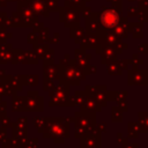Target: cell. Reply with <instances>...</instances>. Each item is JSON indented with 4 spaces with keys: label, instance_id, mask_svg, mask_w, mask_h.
I'll use <instances>...</instances> for the list:
<instances>
[{
    "label": "cell",
    "instance_id": "3",
    "mask_svg": "<svg viewBox=\"0 0 148 148\" xmlns=\"http://www.w3.org/2000/svg\"><path fill=\"white\" fill-rule=\"evenodd\" d=\"M51 102L50 105H60V106H74L73 97L69 94V86L66 83H58L50 92Z\"/></svg>",
    "mask_w": 148,
    "mask_h": 148
},
{
    "label": "cell",
    "instance_id": "14",
    "mask_svg": "<svg viewBox=\"0 0 148 148\" xmlns=\"http://www.w3.org/2000/svg\"><path fill=\"white\" fill-rule=\"evenodd\" d=\"M127 127H128V136L130 138H138V135L140 133L138 123H128Z\"/></svg>",
    "mask_w": 148,
    "mask_h": 148
},
{
    "label": "cell",
    "instance_id": "20",
    "mask_svg": "<svg viewBox=\"0 0 148 148\" xmlns=\"http://www.w3.org/2000/svg\"><path fill=\"white\" fill-rule=\"evenodd\" d=\"M128 62H130L128 60H121V61H118V65H119V67L121 69H127V65L126 64H128Z\"/></svg>",
    "mask_w": 148,
    "mask_h": 148
},
{
    "label": "cell",
    "instance_id": "4",
    "mask_svg": "<svg viewBox=\"0 0 148 148\" xmlns=\"http://www.w3.org/2000/svg\"><path fill=\"white\" fill-rule=\"evenodd\" d=\"M74 121H75V126H80L84 128L87 133L91 131L97 124L95 113H89V112H83V111H79L74 114Z\"/></svg>",
    "mask_w": 148,
    "mask_h": 148
},
{
    "label": "cell",
    "instance_id": "1",
    "mask_svg": "<svg viewBox=\"0 0 148 148\" xmlns=\"http://www.w3.org/2000/svg\"><path fill=\"white\" fill-rule=\"evenodd\" d=\"M45 136L54 138L57 142H64L65 139L69 136V124L67 118H52L46 119Z\"/></svg>",
    "mask_w": 148,
    "mask_h": 148
},
{
    "label": "cell",
    "instance_id": "16",
    "mask_svg": "<svg viewBox=\"0 0 148 148\" xmlns=\"http://www.w3.org/2000/svg\"><path fill=\"white\" fill-rule=\"evenodd\" d=\"M87 134V131L84 130V128H82V127H80V126H75V136L76 138H82V136H84Z\"/></svg>",
    "mask_w": 148,
    "mask_h": 148
},
{
    "label": "cell",
    "instance_id": "6",
    "mask_svg": "<svg viewBox=\"0 0 148 148\" xmlns=\"http://www.w3.org/2000/svg\"><path fill=\"white\" fill-rule=\"evenodd\" d=\"M84 91L91 96L99 106L104 108L108 104L106 97V86H86Z\"/></svg>",
    "mask_w": 148,
    "mask_h": 148
},
{
    "label": "cell",
    "instance_id": "8",
    "mask_svg": "<svg viewBox=\"0 0 148 148\" xmlns=\"http://www.w3.org/2000/svg\"><path fill=\"white\" fill-rule=\"evenodd\" d=\"M79 106H80V111L89 112V113H96L102 109V106H99L97 104V102L88 94L86 95V97L83 98V101L81 102V104Z\"/></svg>",
    "mask_w": 148,
    "mask_h": 148
},
{
    "label": "cell",
    "instance_id": "18",
    "mask_svg": "<svg viewBox=\"0 0 148 148\" xmlns=\"http://www.w3.org/2000/svg\"><path fill=\"white\" fill-rule=\"evenodd\" d=\"M96 127H97V130H98L101 133L106 131V124H105V123H103V124H96Z\"/></svg>",
    "mask_w": 148,
    "mask_h": 148
},
{
    "label": "cell",
    "instance_id": "15",
    "mask_svg": "<svg viewBox=\"0 0 148 148\" xmlns=\"http://www.w3.org/2000/svg\"><path fill=\"white\" fill-rule=\"evenodd\" d=\"M86 95H87V92L83 91V90H77V91H75V94H74V96H73L74 104H75V105H80L81 102L83 101V98L86 97Z\"/></svg>",
    "mask_w": 148,
    "mask_h": 148
},
{
    "label": "cell",
    "instance_id": "17",
    "mask_svg": "<svg viewBox=\"0 0 148 148\" xmlns=\"http://www.w3.org/2000/svg\"><path fill=\"white\" fill-rule=\"evenodd\" d=\"M132 65L134 66V68H136V66L138 65H142L143 64V60H141V59H138V57H136V54H134L133 56V58H132Z\"/></svg>",
    "mask_w": 148,
    "mask_h": 148
},
{
    "label": "cell",
    "instance_id": "7",
    "mask_svg": "<svg viewBox=\"0 0 148 148\" xmlns=\"http://www.w3.org/2000/svg\"><path fill=\"white\" fill-rule=\"evenodd\" d=\"M127 83L128 86L140 84V86H147L148 84V71H141V69H128L127 75Z\"/></svg>",
    "mask_w": 148,
    "mask_h": 148
},
{
    "label": "cell",
    "instance_id": "2",
    "mask_svg": "<svg viewBox=\"0 0 148 148\" xmlns=\"http://www.w3.org/2000/svg\"><path fill=\"white\" fill-rule=\"evenodd\" d=\"M86 79L84 69L79 67L74 61L71 65H66L60 69V82L66 83L68 86H79Z\"/></svg>",
    "mask_w": 148,
    "mask_h": 148
},
{
    "label": "cell",
    "instance_id": "13",
    "mask_svg": "<svg viewBox=\"0 0 148 148\" xmlns=\"http://www.w3.org/2000/svg\"><path fill=\"white\" fill-rule=\"evenodd\" d=\"M106 65H108V73H109L110 75H121L123 69L119 67L118 62L111 61V62H109V64H106Z\"/></svg>",
    "mask_w": 148,
    "mask_h": 148
},
{
    "label": "cell",
    "instance_id": "12",
    "mask_svg": "<svg viewBox=\"0 0 148 148\" xmlns=\"http://www.w3.org/2000/svg\"><path fill=\"white\" fill-rule=\"evenodd\" d=\"M111 119L113 123H119L123 120V110L119 106H113L111 109Z\"/></svg>",
    "mask_w": 148,
    "mask_h": 148
},
{
    "label": "cell",
    "instance_id": "19",
    "mask_svg": "<svg viewBox=\"0 0 148 148\" xmlns=\"http://www.w3.org/2000/svg\"><path fill=\"white\" fill-rule=\"evenodd\" d=\"M124 148H138V143L136 142H126L124 146H123Z\"/></svg>",
    "mask_w": 148,
    "mask_h": 148
},
{
    "label": "cell",
    "instance_id": "9",
    "mask_svg": "<svg viewBox=\"0 0 148 148\" xmlns=\"http://www.w3.org/2000/svg\"><path fill=\"white\" fill-rule=\"evenodd\" d=\"M118 15L116 12L113 10H106L102 14L101 16V23L104 28H108V29H111L113 27L117 25L118 23Z\"/></svg>",
    "mask_w": 148,
    "mask_h": 148
},
{
    "label": "cell",
    "instance_id": "5",
    "mask_svg": "<svg viewBox=\"0 0 148 148\" xmlns=\"http://www.w3.org/2000/svg\"><path fill=\"white\" fill-rule=\"evenodd\" d=\"M101 132L95 126L91 131H89L84 136L80 138V147L81 148H101Z\"/></svg>",
    "mask_w": 148,
    "mask_h": 148
},
{
    "label": "cell",
    "instance_id": "11",
    "mask_svg": "<svg viewBox=\"0 0 148 148\" xmlns=\"http://www.w3.org/2000/svg\"><path fill=\"white\" fill-rule=\"evenodd\" d=\"M138 117H139V121H138L139 131L147 133L148 132V112H139Z\"/></svg>",
    "mask_w": 148,
    "mask_h": 148
},
{
    "label": "cell",
    "instance_id": "10",
    "mask_svg": "<svg viewBox=\"0 0 148 148\" xmlns=\"http://www.w3.org/2000/svg\"><path fill=\"white\" fill-rule=\"evenodd\" d=\"M126 98H127V91L126 90H123V91H117V96H116V102L118 103V106L123 110V112H126L127 111V102H126Z\"/></svg>",
    "mask_w": 148,
    "mask_h": 148
}]
</instances>
